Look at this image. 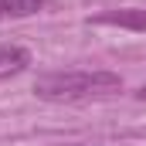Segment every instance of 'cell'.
<instances>
[{"mask_svg": "<svg viewBox=\"0 0 146 146\" xmlns=\"http://www.w3.org/2000/svg\"><path fill=\"white\" fill-rule=\"evenodd\" d=\"M122 88L115 72H48L34 78V95L44 102H82Z\"/></svg>", "mask_w": 146, "mask_h": 146, "instance_id": "1", "label": "cell"}, {"mask_svg": "<svg viewBox=\"0 0 146 146\" xmlns=\"http://www.w3.org/2000/svg\"><path fill=\"white\" fill-rule=\"evenodd\" d=\"M31 68V51L21 44H0V82Z\"/></svg>", "mask_w": 146, "mask_h": 146, "instance_id": "2", "label": "cell"}, {"mask_svg": "<svg viewBox=\"0 0 146 146\" xmlns=\"http://www.w3.org/2000/svg\"><path fill=\"white\" fill-rule=\"evenodd\" d=\"M95 24H115V27H129V31H146V10H136V7L109 10V14H99Z\"/></svg>", "mask_w": 146, "mask_h": 146, "instance_id": "3", "label": "cell"}, {"mask_svg": "<svg viewBox=\"0 0 146 146\" xmlns=\"http://www.w3.org/2000/svg\"><path fill=\"white\" fill-rule=\"evenodd\" d=\"M44 7V0H0V21H17V17H31Z\"/></svg>", "mask_w": 146, "mask_h": 146, "instance_id": "4", "label": "cell"}, {"mask_svg": "<svg viewBox=\"0 0 146 146\" xmlns=\"http://www.w3.org/2000/svg\"><path fill=\"white\" fill-rule=\"evenodd\" d=\"M139 99H146V85H143V88H139Z\"/></svg>", "mask_w": 146, "mask_h": 146, "instance_id": "5", "label": "cell"}]
</instances>
